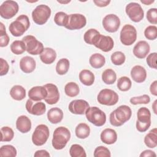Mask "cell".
Returning a JSON list of instances; mask_svg holds the SVG:
<instances>
[{"instance_id": "obj_32", "label": "cell", "mask_w": 157, "mask_h": 157, "mask_svg": "<svg viewBox=\"0 0 157 157\" xmlns=\"http://www.w3.org/2000/svg\"><path fill=\"white\" fill-rule=\"evenodd\" d=\"M75 132L76 136L81 139H86L90 136V128L88 124L84 123H79L75 128Z\"/></svg>"}, {"instance_id": "obj_16", "label": "cell", "mask_w": 157, "mask_h": 157, "mask_svg": "<svg viewBox=\"0 0 157 157\" xmlns=\"http://www.w3.org/2000/svg\"><path fill=\"white\" fill-rule=\"evenodd\" d=\"M89 107L90 105L87 101L83 99H75L69 103L68 108L73 114L83 115Z\"/></svg>"}, {"instance_id": "obj_14", "label": "cell", "mask_w": 157, "mask_h": 157, "mask_svg": "<svg viewBox=\"0 0 157 157\" xmlns=\"http://www.w3.org/2000/svg\"><path fill=\"white\" fill-rule=\"evenodd\" d=\"M104 29L109 33H115L120 26V20L115 14H108L105 15L102 21Z\"/></svg>"}, {"instance_id": "obj_9", "label": "cell", "mask_w": 157, "mask_h": 157, "mask_svg": "<svg viewBox=\"0 0 157 157\" xmlns=\"http://www.w3.org/2000/svg\"><path fill=\"white\" fill-rule=\"evenodd\" d=\"M22 40L25 43L26 52L31 55H40L44 50L43 44L37 40V39L32 35L25 36L22 39Z\"/></svg>"}, {"instance_id": "obj_36", "label": "cell", "mask_w": 157, "mask_h": 157, "mask_svg": "<svg viewBox=\"0 0 157 157\" xmlns=\"http://www.w3.org/2000/svg\"><path fill=\"white\" fill-rule=\"evenodd\" d=\"M66 94L69 97H75L79 94L80 89L78 85L75 82H69L64 86Z\"/></svg>"}, {"instance_id": "obj_26", "label": "cell", "mask_w": 157, "mask_h": 157, "mask_svg": "<svg viewBox=\"0 0 157 157\" xmlns=\"http://www.w3.org/2000/svg\"><path fill=\"white\" fill-rule=\"evenodd\" d=\"M63 118V112L58 107L50 109L47 113L48 120L52 124H57L61 121Z\"/></svg>"}, {"instance_id": "obj_54", "label": "cell", "mask_w": 157, "mask_h": 157, "mask_svg": "<svg viewBox=\"0 0 157 157\" xmlns=\"http://www.w3.org/2000/svg\"><path fill=\"white\" fill-rule=\"evenodd\" d=\"M140 2L145 5H150L151 4L155 2L154 0H141Z\"/></svg>"}, {"instance_id": "obj_47", "label": "cell", "mask_w": 157, "mask_h": 157, "mask_svg": "<svg viewBox=\"0 0 157 157\" xmlns=\"http://www.w3.org/2000/svg\"><path fill=\"white\" fill-rule=\"evenodd\" d=\"M147 19L151 24L157 23V9L156 8H151L147 11Z\"/></svg>"}, {"instance_id": "obj_4", "label": "cell", "mask_w": 157, "mask_h": 157, "mask_svg": "<svg viewBox=\"0 0 157 157\" xmlns=\"http://www.w3.org/2000/svg\"><path fill=\"white\" fill-rule=\"evenodd\" d=\"M88 121L96 126H102L106 121V115L97 107H89L85 112Z\"/></svg>"}, {"instance_id": "obj_21", "label": "cell", "mask_w": 157, "mask_h": 157, "mask_svg": "<svg viewBox=\"0 0 157 157\" xmlns=\"http://www.w3.org/2000/svg\"><path fill=\"white\" fill-rule=\"evenodd\" d=\"M36 61L33 57L26 56L23 57L20 61V67L21 70L26 74L33 72L36 69Z\"/></svg>"}, {"instance_id": "obj_29", "label": "cell", "mask_w": 157, "mask_h": 157, "mask_svg": "<svg viewBox=\"0 0 157 157\" xmlns=\"http://www.w3.org/2000/svg\"><path fill=\"white\" fill-rule=\"evenodd\" d=\"M89 63L92 67L99 69L105 64V58L100 53H94L90 57Z\"/></svg>"}, {"instance_id": "obj_52", "label": "cell", "mask_w": 157, "mask_h": 157, "mask_svg": "<svg viewBox=\"0 0 157 157\" xmlns=\"http://www.w3.org/2000/svg\"><path fill=\"white\" fill-rule=\"evenodd\" d=\"M157 81L155 80L150 85V93L154 95V96H157Z\"/></svg>"}, {"instance_id": "obj_45", "label": "cell", "mask_w": 157, "mask_h": 157, "mask_svg": "<svg viewBox=\"0 0 157 157\" xmlns=\"http://www.w3.org/2000/svg\"><path fill=\"white\" fill-rule=\"evenodd\" d=\"M144 35L148 40H155L157 37V27L154 25L147 26L144 31Z\"/></svg>"}, {"instance_id": "obj_33", "label": "cell", "mask_w": 157, "mask_h": 157, "mask_svg": "<svg viewBox=\"0 0 157 157\" xmlns=\"http://www.w3.org/2000/svg\"><path fill=\"white\" fill-rule=\"evenodd\" d=\"M102 81L107 85L113 84L117 80V74L112 69H105L102 74Z\"/></svg>"}, {"instance_id": "obj_38", "label": "cell", "mask_w": 157, "mask_h": 157, "mask_svg": "<svg viewBox=\"0 0 157 157\" xmlns=\"http://www.w3.org/2000/svg\"><path fill=\"white\" fill-rule=\"evenodd\" d=\"M1 141L10 142L14 137L13 129L9 126H4L1 128Z\"/></svg>"}, {"instance_id": "obj_15", "label": "cell", "mask_w": 157, "mask_h": 157, "mask_svg": "<svg viewBox=\"0 0 157 157\" xmlns=\"http://www.w3.org/2000/svg\"><path fill=\"white\" fill-rule=\"evenodd\" d=\"M26 110L34 115H42L46 112V105L45 103L40 101H34L29 99L26 102Z\"/></svg>"}, {"instance_id": "obj_13", "label": "cell", "mask_w": 157, "mask_h": 157, "mask_svg": "<svg viewBox=\"0 0 157 157\" xmlns=\"http://www.w3.org/2000/svg\"><path fill=\"white\" fill-rule=\"evenodd\" d=\"M86 19L80 13H72L69 15L68 21L65 28L69 30L80 29L85 26Z\"/></svg>"}, {"instance_id": "obj_53", "label": "cell", "mask_w": 157, "mask_h": 157, "mask_svg": "<svg viewBox=\"0 0 157 157\" xmlns=\"http://www.w3.org/2000/svg\"><path fill=\"white\" fill-rule=\"evenodd\" d=\"M140 157H143V156H156V153L152 151V150H144V151H142L141 153V154L140 155Z\"/></svg>"}, {"instance_id": "obj_41", "label": "cell", "mask_w": 157, "mask_h": 157, "mask_svg": "<svg viewBox=\"0 0 157 157\" xmlns=\"http://www.w3.org/2000/svg\"><path fill=\"white\" fill-rule=\"evenodd\" d=\"M69 15L64 12H57L54 17L55 23L60 26H66L68 21Z\"/></svg>"}, {"instance_id": "obj_7", "label": "cell", "mask_w": 157, "mask_h": 157, "mask_svg": "<svg viewBox=\"0 0 157 157\" xmlns=\"http://www.w3.org/2000/svg\"><path fill=\"white\" fill-rule=\"evenodd\" d=\"M50 135V131L45 124H39L34 129L32 135V141L36 146L43 145L47 141Z\"/></svg>"}, {"instance_id": "obj_20", "label": "cell", "mask_w": 157, "mask_h": 157, "mask_svg": "<svg viewBox=\"0 0 157 157\" xmlns=\"http://www.w3.org/2000/svg\"><path fill=\"white\" fill-rule=\"evenodd\" d=\"M47 96V90L44 86H36L31 88L28 91L29 99L34 101L45 99Z\"/></svg>"}, {"instance_id": "obj_2", "label": "cell", "mask_w": 157, "mask_h": 157, "mask_svg": "<svg viewBox=\"0 0 157 157\" xmlns=\"http://www.w3.org/2000/svg\"><path fill=\"white\" fill-rule=\"evenodd\" d=\"M71 138L69 130L64 126L56 128L53 134L52 146L56 150H61L65 147Z\"/></svg>"}, {"instance_id": "obj_55", "label": "cell", "mask_w": 157, "mask_h": 157, "mask_svg": "<svg viewBox=\"0 0 157 157\" xmlns=\"http://www.w3.org/2000/svg\"><path fill=\"white\" fill-rule=\"evenodd\" d=\"M156 102H157V100H155V102H153V105H152V107H153V111H154V113H155V114H156L157 113H156Z\"/></svg>"}, {"instance_id": "obj_43", "label": "cell", "mask_w": 157, "mask_h": 157, "mask_svg": "<svg viewBox=\"0 0 157 157\" xmlns=\"http://www.w3.org/2000/svg\"><path fill=\"white\" fill-rule=\"evenodd\" d=\"M9 42V37L6 33V27L4 24L0 23V47H4L8 45Z\"/></svg>"}, {"instance_id": "obj_18", "label": "cell", "mask_w": 157, "mask_h": 157, "mask_svg": "<svg viewBox=\"0 0 157 157\" xmlns=\"http://www.w3.org/2000/svg\"><path fill=\"white\" fill-rule=\"evenodd\" d=\"M94 46L104 52H108L113 48L114 42L110 36L101 34Z\"/></svg>"}, {"instance_id": "obj_31", "label": "cell", "mask_w": 157, "mask_h": 157, "mask_svg": "<svg viewBox=\"0 0 157 157\" xmlns=\"http://www.w3.org/2000/svg\"><path fill=\"white\" fill-rule=\"evenodd\" d=\"M10 95L16 101H21L26 97V90L21 85H15L10 89Z\"/></svg>"}, {"instance_id": "obj_50", "label": "cell", "mask_w": 157, "mask_h": 157, "mask_svg": "<svg viewBox=\"0 0 157 157\" xmlns=\"http://www.w3.org/2000/svg\"><path fill=\"white\" fill-rule=\"evenodd\" d=\"M34 156L35 157H40V156L48 157V156H50V154H49V153L47 150H37V151H36L35 152Z\"/></svg>"}, {"instance_id": "obj_28", "label": "cell", "mask_w": 157, "mask_h": 157, "mask_svg": "<svg viewBox=\"0 0 157 157\" xmlns=\"http://www.w3.org/2000/svg\"><path fill=\"white\" fill-rule=\"evenodd\" d=\"M101 34L95 29L91 28L86 31L83 35V39L86 44L95 45L98 40Z\"/></svg>"}, {"instance_id": "obj_11", "label": "cell", "mask_w": 157, "mask_h": 157, "mask_svg": "<svg viewBox=\"0 0 157 157\" xmlns=\"http://www.w3.org/2000/svg\"><path fill=\"white\" fill-rule=\"evenodd\" d=\"M18 9L19 6L16 1L7 0L0 6V15L3 18L10 19L17 13Z\"/></svg>"}, {"instance_id": "obj_39", "label": "cell", "mask_w": 157, "mask_h": 157, "mask_svg": "<svg viewBox=\"0 0 157 157\" xmlns=\"http://www.w3.org/2000/svg\"><path fill=\"white\" fill-rule=\"evenodd\" d=\"M69 154L71 157H86V154L84 148L78 144H73L69 150Z\"/></svg>"}, {"instance_id": "obj_25", "label": "cell", "mask_w": 157, "mask_h": 157, "mask_svg": "<svg viewBox=\"0 0 157 157\" xmlns=\"http://www.w3.org/2000/svg\"><path fill=\"white\" fill-rule=\"evenodd\" d=\"M39 56L42 63L46 64H50L56 59V53L53 48L46 47L44 48V50L40 54Z\"/></svg>"}, {"instance_id": "obj_27", "label": "cell", "mask_w": 157, "mask_h": 157, "mask_svg": "<svg viewBox=\"0 0 157 157\" xmlns=\"http://www.w3.org/2000/svg\"><path fill=\"white\" fill-rule=\"evenodd\" d=\"M80 81L86 86H91L94 83L95 77L94 74L90 70L83 69L79 73Z\"/></svg>"}, {"instance_id": "obj_22", "label": "cell", "mask_w": 157, "mask_h": 157, "mask_svg": "<svg viewBox=\"0 0 157 157\" xmlns=\"http://www.w3.org/2000/svg\"><path fill=\"white\" fill-rule=\"evenodd\" d=\"M131 76L134 82L142 83L147 78V72L144 67L140 65H136L131 69Z\"/></svg>"}, {"instance_id": "obj_42", "label": "cell", "mask_w": 157, "mask_h": 157, "mask_svg": "<svg viewBox=\"0 0 157 157\" xmlns=\"http://www.w3.org/2000/svg\"><path fill=\"white\" fill-rule=\"evenodd\" d=\"M110 59L111 61L114 65L120 66L124 63L126 60V56L123 52L120 51H117L115 52L112 54Z\"/></svg>"}, {"instance_id": "obj_48", "label": "cell", "mask_w": 157, "mask_h": 157, "mask_svg": "<svg viewBox=\"0 0 157 157\" xmlns=\"http://www.w3.org/2000/svg\"><path fill=\"white\" fill-rule=\"evenodd\" d=\"M156 58H157V53L156 52L151 53L147 56L146 59V61L148 66L153 69H156Z\"/></svg>"}, {"instance_id": "obj_35", "label": "cell", "mask_w": 157, "mask_h": 157, "mask_svg": "<svg viewBox=\"0 0 157 157\" xmlns=\"http://www.w3.org/2000/svg\"><path fill=\"white\" fill-rule=\"evenodd\" d=\"M11 52L15 55H21L26 50V45L23 40H16L10 44Z\"/></svg>"}, {"instance_id": "obj_56", "label": "cell", "mask_w": 157, "mask_h": 157, "mask_svg": "<svg viewBox=\"0 0 157 157\" xmlns=\"http://www.w3.org/2000/svg\"><path fill=\"white\" fill-rule=\"evenodd\" d=\"M57 2H58L59 3H61V4H67L69 2H71V1H57Z\"/></svg>"}, {"instance_id": "obj_3", "label": "cell", "mask_w": 157, "mask_h": 157, "mask_svg": "<svg viewBox=\"0 0 157 157\" xmlns=\"http://www.w3.org/2000/svg\"><path fill=\"white\" fill-rule=\"evenodd\" d=\"M29 26L30 22L28 17L26 15H20L10 24L9 29L12 36L20 37L28 29Z\"/></svg>"}, {"instance_id": "obj_23", "label": "cell", "mask_w": 157, "mask_h": 157, "mask_svg": "<svg viewBox=\"0 0 157 157\" xmlns=\"http://www.w3.org/2000/svg\"><path fill=\"white\" fill-rule=\"evenodd\" d=\"M16 128L21 133L28 132L31 129V121L27 116L21 115L17 119Z\"/></svg>"}, {"instance_id": "obj_5", "label": "cell", "mask_w": 157, "mask_h": 157, "mask_svg": "<svg viewBox=\"0 0 157 157\" xmlns=\"http://www.w3.org/2000/svg\"><path fill=\"white\" fill-rule=\"evenodd\" d=\"M136 129L140 132L147 131L151 125V113L148 109L143 107L139 109L137 113Z\"/></svg>"}, {"instance_id": "obj_44", "label": "cell", "mask_w": 157, "mask_h": 157, "mask_svg": "<svg viewBox=\"0 0 157 157\" xmlns=\"http://www.w3.org/2000/svg\"><path fill=\"white\" fill-rule=\"evenodd\" d=\"M129 101L133 105L147 104L150 102V98L147 94H143L139 96L132 97L130 99Z\"/></svg>"}, {"instance_id": "obj_46", "label": "cell", "mask_w": 157, "mask_h": 157, "mask_svg": "<svg viewBox=\"0 0 157 157\" xmlns=\"http://www.w3.org/2000/svg\"><path fill=\"white\" fill-rule=\"evenodd\" d=\"M93 155L94 157H110L111 156V153L107 147L99 146L95 148Z\"/></svg>"}, {"instance_id": "obj_1", "label": "cell", "mask_w": 157, "mask_h": 157, "mask_svg": "<svg viewBox=\"0 0 157 157\" xmlns=\"http://www.w3.org/2000/svg\"><path fill=\"white\" fill-rule=\"evenodd\" d=\"M131 115V108L126 105H121L110 113L109 121L112 125L118 127L128 121Z\"/></svg>"}, {"instance_id": "obj_10", "label": "cell", "mask_w": 157, "mask_h": 157, "mask_svg": "<svg viewBox=\"0 0 157 157\" xmlns=\"http://www.w3.org/2000/svg\"><path fill=\"white\" fill-rule=\"evenodd\" d=\"M97 99L100 104L111 106L118 102V95L110 89H103L98 93Z\"/></svg>"}, {"instance_id": "obj_24", "label": "cell", "mask_w": 157, "mask_h": 157, "mask_svg": "<svg viewBox=\"0 0 157 157\" xmlns=\"http://www.w3.org/2000/svg\"><path fill=\"white\" fill-rule=\"evenodd\" d=\"M101 141L107 145L114 144L117 140V134L116 131L111 128H106L101 133Z\"/></svg>"}, {"instance_id": "obj_49", "label": "cell", "mask_w": 157, "mask_h": 157, "mask_svg": "<svg viewBox=\"0 0 157 157\" xmlns=\"http://www.w3.org/2000/svg\"><path fill=\"white\" fill-rule=\"evenodd\" d=\"M1 61V71H0V75L2 76L6 75L9 69V66L8 63L6 60L4 59L3 58H0Z\"/></svg>"}, {"instance_id": "obj_19", "label": "cell", "mask_w": 157, "mask_h": 157, "mask_svg": "<svg viewBox=\"0 0 157 157\" xmlns=\"http://www.w3.org/2000/svg\"><path fill=\"white\" fill-rule=\"evenodd\" d=\"M150 50V47L147 42L145 40L139 41L133 48V54L139 59L146 57Z\"/></svg>"}, {"instance_id": "obj_8", "label": "cell", "mask_w": 157, "mask_h": 157, "mask_svg": "<svg viewBox=\"0 0 157 157\" xmlns=\"http://www.w3.org/2000/svg\"><path fill=\"white\" fill-rule=\"evenodd\" d=\"M120 41L124 45H131L137 39V31L131 25H125L123 26L120 35Z\"/></svg>"}, {"instance_id": "obj_12", "label": "cell", "mask_w": 157, "mask_h": 157, "mask_svg": "<svg viewBox=\"0 0 157 157\" xmlns=\"http://www.w3.org/2000/svg\"><path fill=\"white\" fill-rule=\"evenodd\" d=\"M125 11L129 18L134 22H139L144 18V10L141 6L137 2H130L127 4Z\"/></svg>"}, {"instance_id": "obj_6", "label": "cell", "mask_w": 157, "mask_h": 157, "mask_svg": "<svg viewBox=\"0 0 157 157\" xmlns=\"http://www.w3.org/2000/svg\"><path fill=\"white\" fill-rule=\"evenodd\" d=\"M51 15L50 8L45 4L37 6L32 12V18L35 23L39 25H44Z\"/></svg>"}, {"instance_id": "obj_40", "label": "cell", "mask_w": 157, "mask_h": 157, "mask_svg": "<svg viewBox=\"0 0 157 157\" xmlns=\"http://www.w3.org/2000/svg\"><path fill=\"white\" fill-rule=\"evenodd\" d=\"M16 148L11 145H2L0 148V156H11L15 157L17 156Z\"/></svg>"}, {"instance_id": "obj_51", "label": "cell", "mask_w": 157, "mask_h": 157, "mask_svg": "<svg viewBox=\"0 0 157 157\" xmlns=\"http://www.w3.org/2000/svg\"><path fill=\"white\" fill-rule=\"evenodd\" d=\"M93 2L96 4V6L100 7H103L108 6L110 1H102V0H93Z\"/></svg>"}, {"instance_id": "obj_30", "label": "cell", "mask_w": 157, "mask_h": 157, "mask_svg": "<svg viewBox=\"0 0 157 157\" xmlns=\"http://www.w3.org/2000/svg\"><path fill=\"white\" fill-rule=\"evenodd\" d=\"M144 143L147 147L153 148L157 145V129H151L144 137Z\"/></svg>"}, {"instance_id": "obj_37", "label": "cell", "mask_w": 157, "mask_h": 157, "mask_svg": "<svg viewBox=\"0 0 157 157\" xmlns=\"http://www.w3.org/2000/svg\"><path fill=\"white\" fill-rule=\"evenodd\" d=\"M117 86L120 91H127L131 88L132 82L129 77L123 76L118 78Z\"/></svg>"}, {"instance_id": "obj_17", "label": "cell", "mask_w": 157, "mask_h": 157, "mask_svg": "<svg viewBox=\"0 0 157 157\" xmlns=\"http://www.w3.org/2000/svg\"><path fill=\"white\" fill-rule=\"evenodd\" d=\"M47 91V96L44 99L45 102L53 105L58 102L59 99V93L58 87L53 83H47L44 85Z\"/></svg>"}, {"instance_id": "obj_34", "label": "cell", "mask_w": 157, "mask_h": 157, "mask_svg": "<svg viewBox=\"0 0 157 157\" xmlns=\"http://www.w3.org/2000/svg\"><path fill=\"white\" fill-rule=\"evenodd\" d=\"M70 63L67 58H61L56 63V71L59 75L66 74L69 69Z\"/></svg>"}]
</instances>
